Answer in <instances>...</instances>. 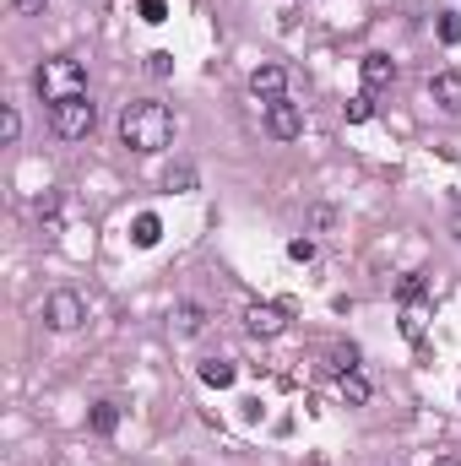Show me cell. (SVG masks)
<instances>
[{
    "mask_svg": "<svg viewBox=\"0 0 461 466\" xmlns=\"http://www.w3.org/2000/svg\"><path fill=\"white\" fill-rule=\"evenodd\" d=\"M169 142H174V114H169V103H158V98H130V103L119 109V147L152 158V152H163Z\"/></svg>",
    "mask_w": 461,
    "mask_h": 466,
    "instance_id": "obj_1",
    "label": "cell"
},
{
    "mask_svg": "<svg viewBox=\"0 0 461 466\" xmlns=\"http://www.w3.org/2000/svg\"><path fill=\"white\" fill-rule=\"evenodd\" d=\"M93 125H98V103L87 93H71V98H54L49 103V130H54L60 142H87Z\"/></svg>",
    "mask_w": 461,
    "mask_h": 466,
    "instance_id": "obj_2",
    "label": "cell"
},
{
    "mask_svg": "<svg viewBox=\"0 0 461 466\" xmlns=\"http://www.w3.org/2000/svg\"><path fill=\"white\" fill-rule=\"evenodd\" d=\"M33 87H38V98H44V103H54V98L87 93V71H82V60H71V54H54V60H44V65H38Z\"/></svg>",
    "mask_w": 461,
    "mask_h": 466,
    "instance_id": "obj_3",
    "label": "cell"
},
{
    "mask_svg": "<svg viewBox=\"0 0 461 466\" xmlns=\"http://www.w3.org/2000/svg\"><path fill=\"white\" fill-rule=\"evenodd\" d=\"M82 320H87L82 293H71V288H54V293L44 298V325H49V331H77Z\"/></svg>",
    "mask_w": 461,
    "mask_h": 466,
    "instance_id": "obj_4",
    "label": "cell"
},
{
    "mask_svg": "<svg viewBox=\"0 0 461 466\" xmlns=\"http://www.w3.org/2000/svg\"><path fill=\"white\" fill-rule=\"evenodd\" d=\"M244 331L255 342H272V337H283L288 331V309L283 304H250L244 309Z\"/></svg>",
    "mask_w": 461,
    "mask_h": 466,
    "instance_id": "obj_5",
    "label": "cell"
},
{
    "mask_svg": "<svg viewBox=\"0 0 461 466\" xmlns=\"http://www.w3.org/2000/svg\"><path fill=\"white\" fill-rule=\"evenodd\" d=\"M250 93H255L260 103H277V98H288V71H283L277 60L255 65V71H250Z\"/></svg>",
    "mask_w": 461,
    "mask_h": 466,
    "instance_id": "obj_6",
    "label": "cell"
},
{
    "mask_svg": "<svg viewBox=\"0 0 461 466\" xmlns=\"http://www.w3.org/2000/svg\"><path fill=\"white\" fill-rule=\"evenodd\" d=\"M267 130H272L277 142H293L299 130H304V114H299V103H288V98L267 103Z\"/></svg>",
    "mask_w": 461,
    "mask_h": 466,
    "instance_id": "obj_7",
    "label": "cell"
},
{
    "mask_svg": "<svg viewBox=\"0 0 461 466\" xmlns=\"http://www.w3.org/2000/svg\"><path fill=\"white\" fill-rule=\"evenodd\" d=\"M358 71H364V93H385L391 82H397V60H391V54H380V49H369Z\"/></svg>",
    "mask_w": 461,
    "mask_h": 466,
    "instance_id": "obj_8",
    "label": "cell"
},
{
    "mask_svg": "<svg viewBox=\"0 0 461 466\" xmlns=\"http://www.w3.org/2000/svg\"><path fill=\"white\" fill-rule=\"evenodd\" d=\"M429 98H434L445 114H461V71H434V77H429Z\"/></svg>",
    "mask_w": 461,
    "mask_h": 466,
    "instance_id": "obj_9",
    "label": "cell"
},
{
    "mask_svg": "<svg viewBox=\"0 0 461 466\" xmlns=\"http://www.w3.org/2000/svg\"><path fill=\"white\" fill-rule=\"evenodd\" d=\"M207 331V309L202 304H179L174 309V337H202Z\"/></svg>",
    "mask_w": 461,
    "mask_h": 466,
    "instance_id": "obj_10",
    "label": "cell"
},
{
    "mask_svg": "<svg viewBox=\"0 0 461 466\" xmlns=\"http://www.w3.org/2000/svg\"><path fill=\"white\" fill-rule=\"evenodd\" d=\"M195 374H202V385H212V390H228V385L239 380V369H234L228 358H207V364L195 369Z\"/></svg>",
    "mask_w": 461,
    "mask_h": 466,
    "instance_id": "obj_11",
    "label": "cell"
},
{
    "mask_svg": "<svg viewBox=\"0 0 461 466\" xmlns=\"http://www.w3.org/2000/svg\"><path fill=\"white\" fill-rule=\"evenodd\" d=\"M87 429H93V434H103V439H109V434H114V429H119V402H98V407H93V413H87Z\"/></svg>",
    "mask_w": 461,
    "mask_h": 466,
    "instance_id": "obj_12",
    "label": "cell"
},
{
    "mask_svg": "<svg viewBox=\"0 0 461 466\" xmlns=\"http://www.w3.org/2000/svg\"><path fill=\"white\" fill-rule=\"evenodd\" d=\"M158 239H163V223H158L152 212H142V217H136V228H130V244H136V249H152Z\"/></svg>",
    "mask_w": 461,
    "mask_h": 466,
    "instance_id": "obj_13",
    "label": "cell"
},
{
    "mask_svg": "<svg viewBox=\"0 0 461 466\" xmlns=\"http://www.w3.org/2000/svg\"><path fill=\"white\" fill-rule=\"evenodd\" d=\"M342 402H348V407H364V402H369V380H364L358 369L342 374Z\"/></svg>",
    "mask_w": 461,
    "mask_h": 466,
    "instance_id": "obj_14",
    "label": "cell"
},
{
    "mask_svg": "<svg viewBox=\"0 0 461 466\" xmlns=\"http://www.w3.org/2000/svg\"><path fill=\"white\" fill-rule=\"evenodd\" d=\"M424 288H429V282H424V272H407V277L397 282V298H402V304H418V298H424Z\"/></svg>",
    "mask_w": 461,
    "mask_h": 466,
    "instance_id": "obj_15",
    "label": "cell"
},
{
    "mask_svg": "<svg viewBox=\"0 0 461 466\" xmlns=\"http://www.w3.org/2000/svg\"><path fill=\"white\" fill-rule=\"evenodd\" d=\"M353 369H358V347H353V342L332 347V374H353Z\"/></svg>",
    "mask_w": 461,
    "mask_h": 466,
    "instance_id": "obj_16",
    "label": "cell"
},
{
    "mask_svg": "<svg viewBox=\"0 0 461 466\" xmlns=\"http://www.w3.org/2000/svg\"><path fill=\"white\" fill-rule=\"evenodd\" d=\"M17 136H22V114H17V109L6 103V109H0V142H6V147H12Z\"/></svg>",
    "mask_w": 461,
    "mask_h": 466,
    "instance_id": "obj_17",
    "label": "cell"
},
{
    "mask_svg": "<svg viewBox=\"0 0 461 466\" xmlns=\"http://www.w3.org/2000/svg\"><path fill=\"white\" fill-rule=\"evenodd\" d=\"M375 114V93H358V98H348V125H364Z\"/></svg>",
    "mask_w": 461,
    "mask_h": 466,
    "instance_id": "obj_18",
    "label": "cell"
},
{
    "mask_svg": "<svg viewBox=\"0 0 461 466\" xmlns=\"http://www.w3.org/2000/svg\"><path fill=\"white\" fill-rule=\"evenodd\" d=\"M169 190H195V168L190 163H179V168H169V179H163Z\"/></svg>",
    "mask_w": 461,
    "mask_h": 466,
    "instance_id": "obj_19",
    "label": "cell"
},
{
    "mask_svg": "<svg viewBox=\"0 0 461 466\" xmlns=\"http://www.w3.org/2000/svg\"><path fill=\"white\" fill-rule=\"evenodd\" d=\"M169 71H174V54L169 49H152L147 54V77H169Z\"/></svg>",
    "mask_w": 461,
    "mask_h": 466,
    "instance_id": "obj_20",
    "label": "cell"
},
{
    "mask_svg": "<svg viewBox=\"0 0 461 466\" xmlns=\"http://www.w3.org/2000/svg\"><path fill=\"white\" fill-rule=\"evenodd\" d=\"M402 331H407L413 342L424 337V309H418V304H407V315H402Z\"/></svg>",
    "mask_w": 461,
    "mask_h": 466,
    "instance_id": "obj_21",
    "label": "cell"
},
{
    "mask_svg": "<svg viewBox=\"0 0 461 466\" xmlns=\"http://www.w3.org/2000/svg\"><path fill=\"white\" fill-rule=\"evenodd\" d=\"M440 38H445V44H461V17H456V12L440 17Z\"/></svg>",
    "mask_w": 461,
    "mask_h": 466,
    "instance_id": "obj_22",
    "label": "cell"
},
{
    "mask_svg": "<svg viewBox=\"0 0 461 466\" xmlns=\"http://www.w3.org/2000/svg\"><path fill=\"white\" fill-rule=\"evenodd\" d=\"M49 0H12V17H44Z\"/></svg>",
    "mask_w": 461,
    "mask_h": 466,
    "instance_id": "obj_23",
    "label": "cell"
},
{
    "mask_svg": "<svg viewBox=\"0 0 461 466\" xmlns=\"http://www.w3.org/2000/svg\"><path fill=\"white\" fill-rule=\"evenodd\" d=\"M288 260H315V239H288Z\"/></svg>",
    "mask_w": 461,
    "mask_h": 466,
    "instance_id": "obj_24",
    "label": "cell"
},
{
    "mask_svg": "<svg viewBox=\"0 0 461 466\" xmlns=\"http://www.w3.org/2000/svg\"><path fill=\"white\" fill-rule=\"evenodd\" d=\"M60 212V190H49V195H38V217H54Z\"/></svg>",
    "mask_w": 461,
    "mask_h": 466,
    "instance_id": "obj_25",
    "label": "cell"
},
{
    "mask_svg": "<svg viewBox=\"0 0 461 466\" xmlns=\"http://www.w3.org/2000/svg\"><path fill=\"white\" fill-rule=\"evenodd\" d=\"M309 223H315V228H332V223H337V207H315Z\"/></svg>",
    "mask_w": 461,
    "mask_h": 466,
    "instance_id": "obj_26",
    "label": "cell"
},
{
    "mask_svg": "<svg viewBox=\"0 0 461 466\" xmlns=\"http://www.w3.org/2000/svg\"><path fill=\"white\" fill-rule=\"evenodd\" d=\"M163 12H169L163 0H142V22H163Z\"/></svg>",
    "mask_w": 461,
    "mask_h": 466,
    "instance_id": "obj_27",
    "label": "cell"
},
{
    "mask_svg": "<svg viewBox=\"0 0 461 466\" xmlns=\"http://www.w3.org/2000/svg\"><path fill=\"white\" fill-rule=\"evenodd\" d=\"M434 466H461V461H456V455H440V461H434Z\"/></svg>",
    "mask_w": 461,
    "mask_h": 466,
    "instance_id": "obj_28",
    "label": "cell"
}]
</instances>
